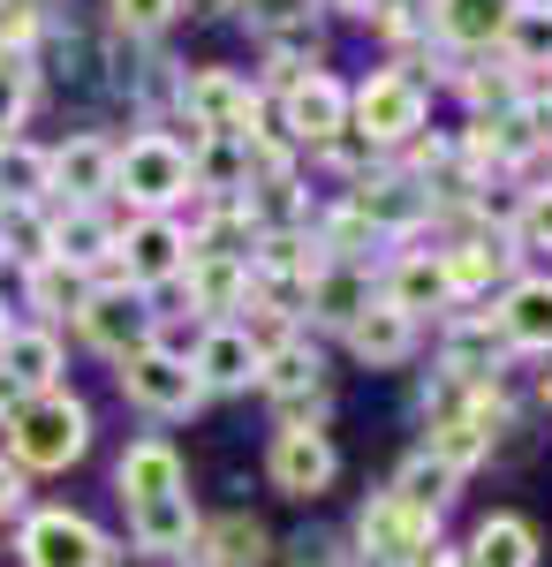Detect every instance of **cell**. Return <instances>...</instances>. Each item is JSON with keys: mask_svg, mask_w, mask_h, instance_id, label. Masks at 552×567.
<instances>
[{"mask_svg": "<svg viewBox=\"0 0 552 567\" xmlns=\"http://www.w3.org/2000/svg\"><path fill=\"white\" fill-rule=\"evenodd\" d=\"M84 454H91V401L84 393L53 386V393L16 401V416H8V462L23 477H53V470H69Z\"/></svg>", "mask_w": 552, "mask_h": 567, "instance_id": "6da1fadb", "label": "cell"}, {"mask_svg": "<svg viewBox=\"0 0 552 567\" xmlns=\"http://www.w3.org/2000/svg\"><path fill=\"white\" fill-rule=\"evenodd\" d=\"M114 197H129V219H174L182 197H197L190 144L167 130H144L129 144H114Z\"/></svg>", "mask_w": 552, "mask_h": 567, "instance_id": "7a4b0ae2", "label": "cell"}, {"mask_svg": "<svg viewBox=\"0 0 552 567\" xmlns=\"http://www.w3.org/2000/svg\"><path fill=\"white\" fill-rule=\"evenodd\" d=\"M16 560L23 567H114V537L76 515V507H31L23 523H16Z\"/></svg>", "mask_w": 552, "mask_h": 567, "instance_id": "3957f363", "label": "cell"}, {"mask_svg": "<svg viewBox=\"0 0 552 567\" xmlns=\"http://www.w3.org/2000/svg\"><path fill=\"white\" fill-rule=\"evenodd\" d=\"M431 114V91L409 76V69H371L364 84L348 91V122H356V136L379 152V144H409V136L425 130Z\"/></svg>", "mask_w": 552, "mask_h": 567, "instance_id": "277c9868", "label": "cell"}, {"mask_svg": "<svg viewBox=\"0 0 552 567\" xmlns=\"http://www.w3.org/2000/svg\"><path fill=\"white\" fill-rule=\"evenodd\" d=\"M174 106L190 122V144L197 136H257V84L235 69H190Z\"/></svg>", "mask_w": 552, "mask_h": 567, "instance_id": "5b68a950", "label": "cell"}, {"mask_svg": "<svg viewBox=\"0 0 552 567\" xmlns=\"http://www.w3.org/2000/svg\"><path fill=\"white\" fill-rule=\"evenodd\" d=\"M76 333H84L99 355H136L160 341V310H152V296H136L129 280H114V288H91L84 310H76Z\"/></svg>", "mask_w": 552, "mask_h": 567, "instance_id": "8992f818", "label": "cell"}, {"mask_svg": "<svg viewBox=\"0 0 552 567\" xmlns=\"http://www.w3.org/2000/svg\"><path fill=\"white\" fill-rule=\"evenodd\" d=\"M122 401H136L144 416H197L205 409V386H197V371H190V355H174V349H136L122 355Z\"/></svg>", "mask_w": 552, "mask_h": 567, "instance_id": "52a82bcc", "label": "cell"}, {"mask_svg": "<svg viewBox=\"0 0 552 567\" xmlns=\"http://www.w3.org/2000/svg\"><path fill=\"white\" fill-rule=\"evenodd\" d=\"M114 265H122V280L136 296L174 288L182 265H190V227L182 219H129L122 235H114Z\"/></svg>", "mask_w": 552, "mask_h": 567, "instance_id": "ba28073f", "label": "cell"}, {"mask_svg": "<svg viewBox=\"0 0 552 567\" xmlns=\"http://www.w3.org/2000/svg\"><path fill=\"white\" fill-rule=\"evenodd\" d=\"M431 537H439V515H425V507H409V499L379 492V499L356 515V545H364L356 560H364V567H409Z\"/></svg>", "mask_w": 552, "mask_h": 567, "instance_id": "9c48e42d", "label": "cell"}, {"mask_svg": "<svg viewBox=\"0 0 552 567\" xmlns=\"http://www.w3.org/2000/svg\"><path fill=\"white\" fill-rule=\"evenodd\" d=\"M334 470H340V454L318 424H280L273 446H265V477H273V492H288V499H318L334 484Z\"/></svg>", "mask_w": 552, "mask_h": 567, "instance_id": "30bf717a", "label": "cell"}, {"mask_svg": "<svg viewBox=\"0 0 552 567\" xmlns=\"http://www.w3.org/2000/svg\"><path fill=\"white\" fill-rule=\"evenodd\" d=\"M182 288H190V310H197L205 326H227V310L251 303V258H243V250H190Z\"/></svg>", "mask_w": 552, "mask_h": 567, "instance_id": "8fae6325", "label": "cell"}, {"mask_svg": "<svg viewBox=\"0 0 552 567\" xmlns=\"http://www.w3.org/2000/svg\"><path fill=\"white\" fill-rule=\"evenodd\" d=\"M280 122H288V144H334L348 130V84L326 76V69H310L303 84L280 91Z\"/></svg>", "mask_w": 552, "mask_h": 567, "instance_id": "7c38bea8", "label": "cell"}, {"mask_svg": "<svg viewBox=\"0 0 552 567\" xmlns=\"http://www.w3.org/2000/svg\"><path fill=\"white\" fill-rule=\"evenodd\" d=\"M45 159H53V197H69V205L114 197V144L99 130H76L69 144H53Z\"/></svg>", "mask_w": 552, "mask_h": 567, "instance_id": "4fadbf2b", "label": "cell"}, {"mask_svg": "<svg viewBox=\"0 0 552 567\" xmlns=\"http://www.w3.org/2000/svg\"><path fill=\"white\" fill-rule=\"evenodd\" d=\"M61 371H69V349H61L53 326H8V341H0V379L23 393V401H31V393H53Z\"/></svg>", "mask_w": 552, "mask_h": 567, "instance_id": "5bb4252c", "label": "cell"}, {"mask_svg": "<svg viewBox=\"0 0 552 567\" xmlns=\"http://www.w3.org/2000/svg\"><path fill=\"white\" fill-rule=\"evenodd\" d=\"M190 470H182V454H174L167 439H129L122 462H114V492H122V507H144V499H167L182 492Z\"/></svg>", "mask_w": 552, "mask_h": 567, "instance_id": "9a60e30c", "label": "cell"}, {"mask_svg": "<svg viewBox=\"0 0 552 567\" xmlns=\"http://www.w3.org/2000/svg\"><path fill=\"white\" fill-rule=\"evenodd\" d=\"M197 507H190V492H167V499H144V507H129V545L136 553H152V560H182L190 545H197Z\"/></svg>", "mask_w": 552, "mask_h": 567, "instance_id": "2e32d148", "label": "cell"}, {"mask_svg": "<svg viewBox=\"0 0 552 567\" xmlns=\"http://www.w3.org/2000/svg\"><path fill=\"white\" fill-rule=\"evenodd\" d=\"M114 219L99 213V205H69V213H53V265H69V272H99V265H114Z\"/></svg>", "mask_w": 552, "mask_h": 567, "instance_id": "e0dca14e", "label": "cell"}, {"mask_svg": "<svg viewBox=\"0 0 552 567\" xmlns=\"http://www.w3.org/2000/svg\"><path fill=\"white\" fill-rule=\"evenodd\" d=\"M190 371L205 393H243L257 379V349L243 341V326H205L197 349H190Z\"/></svg>", "mask_w": 552, "mask_h": 567, "instance_id": "ac0fdd59", "label": "cell"}, {"mask_svg": "<svg viewBox=\"0 0 552 567\" xmlns=\"http://www.w3.org/2000/svg\"><path fill=\"white\" fill-rule=\"evenodd\" d=\"M303 303H310V318H318V326H334V333H348V326H356L364 310L379 303V296H371V272H364V265L334 258L326 272H318V280H310V296H303Z\"/></svg>", "mask_w": 552, "mask_h": 567, "instance_id": "d6986e66", "label": "cell"}, {"mask_svg": "<svg viewBox=\"0 0 552 567\" xmlns=\"http://www.w3.org/2000/svg\"><path fill=\"white\" fill-rule=\"evenodd\" d=\"M348 213L364 219V227H417L431 213V189H417L409 175H364L356 197H348Z\"/></svg>", "mask_w": 552, "mask_h": 567, "instance_id": "ffe728a7", "label": "cell"}, {"mask_svg": "<svg viewBox=\"0 0 552 567\" xmlns=\"http://www.w3.org/2000/svg\"><path fill=\"white\" fill-rule=\"evenodd\" d=\"M500 333H508V349H552V272H530V280H514L508 296H500Z\"/></svg>", "mask_w": 552, "mask_h": 567, "instance_id": "44dd1931", "label": "cell"}, {"mask_svg": "<svg viewBox=\"0 0 552 567\" xmlns=\"http://www.w3.org/2000/svg\"><path fill=\"white\" fill-rule=\"evenodd\" d=\"M379 303H393L401 318H425V310H447L454 303V288H447V265L431 258V250H409V258L386 272V296Z\"/></svg>", "mask_w": 552, "mask_h": 567, "instance_id": "7402d4cb", "label": "cell"}, {"mask_svg": "<svg viewBox=\"0 0 552 567\" xmlns=\"http://www.w3.org/2000/svg\"><path fill=\"white\" fill-rule=\"evenodd\" d=\"M348 349L364 355L371 371H386V363H409V349H417V318H401L393 303H371L356 326H348Z\"/></svg>", "mask_w": 552, "mask_h": 567, "instance_id": "603a6c76", "label": "cell"}, {"mask_svg": "<svg viewBox=\"0 0 552 567\" xmlns=\"http://www.w3.org/2000/svg\"><path fill=\"white\" fill-rule=\"evenodd\" d=\"M462 567H538V529L522 523V515H484Z\"/></svg>", "mask_w": 552, "mask_h": 567, "instance_id": "cb8c5ba5", "label": "cell"}, {"mask_svg": "<svg viewBox=\"0 0 552 567\" xmlns=\"http://www.w3.org/2000/svg\"><path fill=\"white\" fill-rule=\"evenodd\" d=\"M53 258V213L45 205H0V265L31 272Z\"/></svg>", "mask_w": 552, "mask_h": 567, "instance_id": "d4e9b609", "label": "cell"}, {"mask_svg": "<svg viewBox=\"0 0 552 567\" xmlns=\"http://www.w3.org/2000/svg\"><path fill=\"white\" fill-rule=\"evenodd\" d=\"M318 371H326V363H318V349H310V341H288V349H273V355H257V386L273 393V401H280V409H303V393L318 386Z\"/></svg>", "mask_w": 552, "mask_h": 567, "instance_id": "484cf974", "label": "cell"}, {"mask_svg": "<svg viewBox=\"0 0 552 567\" xmlns=\"http://www.w3.org/2000/svg\"><path fill=\"white\" fill-rule=\"evenodd\" d=\"M45 197H53V159H45V144L8 136V144H0V205H45Z\"/></svg>", "mask_w": 552, "mask_h": 567, "instance_id": "4316f807", "label": "cell"}, {"mask_svg": "<svg viewBox=\"0 0 552 567\" xmlns=\"http://www.w3.org/2000/svg\"><path fill=\"white\" fill-rule=\"evenodd\" d=\"M508 16H514V0H439L431 8V23H439L447 45H500Z\"/></svg>", "mask_w": 552, "mask_h": 567, "instance_id": "83f0119b", "label": "cell"}, {"mask_svg": "<svg viewBox=\"0 0 552 567\" xmlns=\"http://www.w3.org/2000/svg\"><path fill=\"white\" fill-rule=\"evenodd\" d=\"M197 545H205L213 567H265L273 560V537H265L257 515H219L213 529H197Z\"/></svg>", "mask_w": 552, "mask_h": 567, "instance_id": "f1b7e54d", "label": "cell"}, {"mask_svg": "<svg viewBox=\"0 0 552 567\" xmlns=\"http://www.w3.org/2000/svg\"><path fill=\"white\" fill-rule=\"evenodd\" d=\"M84 296H91V280H84V272H69V265H53V258L23 272V303L39 310V326L76 318V310H84Z\"/></svg>", "mask_w": 552, "mask_h": 567, "instance_id": "f546056e", "label": "cell"}, {"mask_svg": "<svg viewBox=\"0 0 552 567\" xmlns=\"http://www.w3.org/2000/svg\"><path fill=\"white\" fill-rule=\"evenodd\" d=\"M500 53H508L514 69H552V0L514 8L508 31H500Z\"/></svg>", "mask_w": 552, "mask_h": 567, "instance_id": "4dcf8cb0", "label": "cell"}, {"mask_svg": "<svg viewBox=\"0 0 552 567\" xmlns=\"http://www.w3.org/2000/svg\"><path fill=\"white\" fill-rule=\"evenodd\" d=\"M514 250H492V243H454V250H439L447 265V288L454 296H477V288H492V272H508Z\"/></svg>", "mask_w": 552, "mask_h": 567, "instance_id": "1f68e13d", "label": "cell"}, {"mask_svg": "<svg viewBox=\"0 0 552 567\" xmlns=\"http://www.w3.org/2000/svg\"><path fill=\"white\" fill-rule=\"evenodd\" d=\"M454 470H447V462H431V454H417V462H409V470H401V477H393V499H409V507H425V515H439V507H447V499H454Z\"/></svg>", "mask_w": 552, "mask_h": 567, "instance_id": "d6a6232c", "label": "cell"}, {"mask_svg": "<svg viewBox=\"0 0 552 567\" xmlns=\"http://www.w3.org/2000/svg\"><path fill=\"white\" fill-rule=\"evenodd\" d=\"M106 16H114L122 39H160L174 16H182V0H106Z\"/></svg>", "mask_w": 552, "mask_h": 567, "instance_id": "836d02e7", "label": "cell"}, {"mask_svg": "<svg viewBox=\"0 0 552 567\" xmlns=\"http://www.w3.org/2000/svg\"><path fill=\"white\" fill-rule=\"evenodd\" d=\"M251 31H265V39H288V31H303L310 23V0H227Z\"/></svg>", "mask_w": 552, "mask_h": 567, "instance_id": "e575fe53", "label": "cell"}, {"mask_svg": "<svg viewBox=\"0 0 552 567\" xmlns=\"http://www.w3.org/2000/svg\"><path fill=\"white\" fill-rule=\"evenodd\" d=\"M31 76H39L31 61H8V53H0V144L16 136V122H23V106H31Z\"/></svg>", "mask_w": 552, "mask_h": 567, "instance_id": "d590c367", "label": "cell"}, {"mask_svg": "<svg viewBox=\"0 0 552 567\" xmlns=\"http://www.w3.org/2000/svg\"><path fill=\"white\" fill-rule=\"evenodd\" d=\"M280 567H356V560L340 553L334 529H303V537H288V545H280Z\"/></svg>", "mask_w": 552, "mask_h": 567, "instance_id": "8d00e7d4", "label": "cell"}, {"mask_svg": "<svg viewBox=\"0 0 552 567\" xmlns=\"http://www.w3.org/2000/svg\"><path fill=\"white\" fill-rule=\"evenodd\" d=\"M243 341H251L257 355H273V349H288V341H296V318H288V310H265L257 303L251 318H243Z\"/></svg>", "mask_w": 552, "mask_h": 567, "instance_id": "74e56055", "label": "cell"}, {"mask_svg": "<svg viewBox=\"0 0 552 567\" xmlns=\"http://www.w3.org/2000/svg\"><path fill=\"white\" fill-rule=\"evenodd\" d=\"M514 227H522V243H530V250H552V189H530Z\"/></svg>", "mask_w": 552, "mask_h": 567, "instance_id": "f35d334b", "label": "cell"}, {"mask_svg": "<svg viewBox=\"0 0 552 567\" xmlns=\"http://www.w3.org/2000/svg\"><path fill=\"white\" fill-rule=\"evenodd\" d=\"M8 515H31V477L0 454V523H8Z\"/></svg>", "mask_w": 552, "mask_h": 567, "instance_id": "ab89813d", "label": "cell"}, {"mask_svg": "<svg viewBox=\"0 0 552 567\" xmlns=\"http://www.w3.org/2000/svg\"><path fill=\"white\" fill-rule=\"evenodd\" d=\"M409 567H462V553H454V545H439V537H431V545H425V553H417V560H409Z\"/></svg>", "mask_w": 552, "mask_h": 567, "instance_id": "60d3db41", "label": "cell"}, {"mask_svg": "<svg viewBox=\"0 0 552 567\" xmlns=\"http://www.w3.org/2000/svg\"><path fill=\"white\" fill-rule=\"evenodd\" d=\"M334 8H340V16H379L386 0H334Z\"/></svg>", "mask_w": 552, "mask_h": 567, "instance_id": "b9f144b4", "label": "cell"}, {"mask_svg": "<svg viewBox=\"0 0 552 567\" xmlns=\"http://www.w3.org/2000/svg\"><path fill=\"white\" fill-rule=\"evenodd\" d=\"M16 401H23V393H16L8 379H0V416H16Z\"/></svg>", "mask_w": 552, "mask_h": 567, "instance_id": "7bdbcfd3", "label": "cell"}, {"mask_svg": "<svg viewBox=\"0 0 552 567\" xmlns=\"http://www.w3.org/2000/svg\"><path fill=\"white\" fill-rule=\"evenodd\" d=\"M0 341H8V310H0Z\"/></svg>", "mask_w": 552, "mask_h": 567, "instance_id": "ee69618b", "label": "cell"}, {"mask_svg": "<svg viewBox=\"0 0 552 567\" xmlns=\"http://www.w3.org/2000/svg\"><path fill=\"white\" fill-rule=\"evenodd\" d=\"M386 8H409V0H386Z\"/></svg>", "mask_w": 552, "mask_h": 567, "instance_id": "f6af8a7d", "label": "cell"}, {"mask_svg": "<svg viewBox=\"0 0 552 567\" xmlns=\"http://www.w3.org/2000/svg\"><path fill=\"white\" fill-rule=\"evenodd\" d=\"M545 401H552V379H545Z\"/></svg>", "mask_w": 552, "mask_h": 567, "instance_id": "bcb514c9", "label": "cell"}, {"mask_svg": "<svg viewBox=\"0 0 552 567\" xmlns=\"http://www.w3.org/2000/svg\"><path fill=\"white\" fill-rule=\"evenodd\" d=\"M514 8H530V0H514Z\"/></svg>", "mask_w": 552, "mask_h": 567, "instance_id": "7dc6e473", "label": "cell"}, {"mask_svg": "<svg viewBox=\"0 0 552 567\" xmlns=\"http://www.w3.org/2000/svg\"><path fill=\"white\" fill-rule=\"evenodd\" d=\"M0 8H8V0H0Z\"/></svg>", "mask_w": 552, "mask_h": 567, "instance_id": "c3c4849f", "label": "cell"}]
</instances>
